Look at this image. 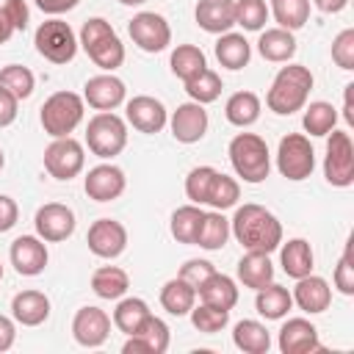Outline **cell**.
Instances as JSON below:
<instances>
[{"label": "cell", "instance_id": "53", "mask_svg": "<svg viewBox=\"0 0 354 354\" xmlns=\"http://www.w3.org/2000/svg\"><path fill=\"white\" fill-rule=\"evenodd\" d=\"M17 105H19V100L0 86V127H8L17 119Z\"/></svg>", "mask_w": 354, "mask_h": 354}, {"label": "cell", "instance_id": "32", "mask_svg": "<svg viewBox=\"0 0 354 354\" xmlns=\"http://www.w3.org/2000/svg\"><path fill=\"white\" fill-rule=\"evenodd\" d=\"M227 122L235 127H249L260 119V97L254 91H235L224 105Z\"/></svg>", "mask_w": 354, "mask_h": 354}, {"label": "cell", "instance_id": "19", "mask_svg": "<svg viewBox=\"0 0 354 354\" xmlns=\"http://www.w3.org/2000/svg\"><path fill=\"white\" fill-rule=\"evenodd\" d=\"M293 301L299 304V310L310 313V315H318L324 310H329L332 304V288L324 277H315V274H307L301 279H296V288H293Z\"/></svg>", "mask_w": 354, "mask_h": 354}, {"label": "cell", "instance_id": "1", "mask_svg": "<svg viewBox=\"0 0 354 354\" xmlns=\"http://www.w3.org/2000/svg\"><path fill=\"white\" fill-rule=\"evenodd\" d=\"M230 232L238 238V243L246 252H266L271 254L274 249L282 246V224L279 218L266 210L263 205H243L235 210L232 221H230Z\"/></svg>", "mask_w": 354, "mask_h": 354}, {"label": "cell", "instance_id": "40", "mask_svg": "<svg viewBox=\"0 0 354 354\" xmlns=\"http://www.w3.org/2000/svg\"><path fill=\"white\" fill-rule=\"evenodd\" d=\"M133 335L144 343L147 354H163V351L169 348V326H166V321H160V318L152 315V313L144 318V324H141Z\"/></svg>", "mask_w": 354, "mask_h": 354}, {"label": "cell", "instance_id": "9", "mask_svg": "<svg viewBox=\"0 0 354 354\" xmlns=\"http://www.w3.org/2000/svg\"><path fill=\"white\" fill-rule=\"evenodd\" d=\"M83 166H86L83 144L75 141L72 136L53 138V144L44 149V169L55 180H72L83 171Z\"/></svg>", "mask_w": 354, "mask_h": 354}, {"label": "cell", "instance_id": "35", "mask_svg": "<svg viewBox=\"0 0 354 354\" xmlns=\"http://www.w3.org/2000/svg\"><path fill=\"white\" fill-rule=\"evenodd\" d=\"M171 72L185 83V80H191V77H196L205 66H207V61H205V53L196 47V44H177L174 47V53H171Z\"/></svg>", "mask_w": 354, "mask_h": 354}, {"label": "cell", "instance_id": "28", "mask_svg": "<svg viewBox=\"0 0 354 354\" xmlns=\"http://www.w3.org/2000/svg\"><path fill=\"white\" fill-rule=\"evenodd\" d=\"M232 343L246 354H266L271 348V335L260 321L243 318L232 329Z\"/></svg>", "mask_w": 354, "mask_h": 354}, {"label": "cell", "instance_id": "26", "mask_svg": "<svg viewBox=\"0 0 354 354\" xmlns=\"http://www.w3.org/2000/svg\"><path fill=\"white\" fill-rule=\"evenodd\" d=\"M196 304V288L188 285L185 279L174 277L169 279L163 288H160V307L169 313V315H188L191 307Z\"/></svg>", "mask_w": 354, "mask_h": 354}, {"label": "cell", "instance_id": "29", "mask_svg": "<svg viewBox=\"0 0 354 354\" xmlns=\"http://www.w3.org/2000/svg\"><path fill=\"white\" fill-rule=\"evenodd\" d=\"M279 260H282V271L293 279H301V277L313 274V249L304 238L288 241L279 252Z\"/></svg>", "mask_w": 354, "mask_h": 354}, {"label": "cell", "instance_id": "41", "mask_svg": "<svg viewBox=\"0 0 354 354\" xmlns=\"http://www.w3.org/2000/svg\"><path fill=\"white\" fill-rule=\"evenodd\" d=\"M0 86H3L8 94H14L17 100H28V97L33 94L36 77H33V72H30L28 66H22V64H8V66L0 69Z\"/></svg>", "mask_w": 354, "mask_h": 354}, {"label": "cell", "instance_id": "24", "mask_svg": "<svg viewBox=\"0 0 354 354\" xmlns=\"http://www.w3.org/2000/svg\"><path fill=\"white\" fill-rule=\"evenodd\" d=\"M238 279L243 282V288L260 290L268 282H274V263L266 252H246L238 260Z\"/></svg>", "mask_w": 354, "mask_h": 354}, {"label": "cell", "instance_id": "12", "mask_svg": "<svg viewBox=\"0 0 354 354\" xmlns=\"http://www.w3.org/2000/svg\"><path fill=\"white\" fill-rule=\"evenodd\" d=\"M86 243L91 249V254L102 257V260H113L124 252L127 246V230L124 224L113 221V218H97L91 227H88V235H86Z\"/></svg>", "mask_w": 354, "mask_h": 354}, {"label": "cell", "instance_id": "58", "mask_svg": "<svg viewBox=\"0 0 354 354\" xmlns=\"http://www.w3.org/2000/svg\"><path fill=\"white\" fill-rule=\"evenodd\" d=\"M11 33H14V25L8 22V17H6V11L0 6V44H6L11 39Z\"/></svg>", "mask_w": 354, "mask_h": 354}, {"label": "cell", "instance_id": "22", "mask_svg": "<svg viewBox=\"0 0 354 354\" xmlns=\"http://www.w3.org/2000/svg\"><path fill=\"white\" fill-rule=\"evenodd\" d=\"M11 315L22 326H39L50 318V299L41 290H22L11 299Z\"/></svg>", "mask_w": 354, "mask_h": 354}, {"label": "cell", "instance_id": "45", "mask_svg": "<svg viewBox=\"0 0 354 354\" xmlns=\"http://www.w3.org/2000/svg\"><path fill=\"white\" fill-rule=\"evenodd\" d=\"M268 19L266 0H235V25L243 30H263Z\"/></svg>", "mask_w": 354, "mask_h": 354}, {"label": "cell", "instance_id": "8", "mask_svg": "<svg viewBox=\"0 0 354 354\" xmlns=\"http://www.w3.org/2000/svg\"><path fill=\"white\" fill-rule=\"evenodd\" d=\"M324 177L335 188L354 185V144L346 130H332L326 141V158H324Z\"/></svg>", "mask_w": 354, "mask_h": 354}, {"label": "cell", "instance_id": "61", "mask_svg": "<svg viewBox=\"0 0 354 354\" xmlns=\"http://www.w3.org/2000/svg\"><path fill=\"white\" fill-rule=\"evenodd\" d=\"M0 279H3V263H0Z\"/></svg>", "mask_w": 354, "mask_h": 354}, {"label": "cell", "instance_id": "36", "mask_svg": "<svg viewBox=\"0 0 354 354\" xmlns=\"http://www.w3.org/2000/svg\"><path fill=\"white\" fill-rule=\"evenodd\" d=\"M147 315H149V304H147L144 299H138V296L119 299V304H116V310H113V326H116L119 332H124V335H133V332L144 324Z\"/></svg>", "mask_w": 354, "mask_h": 354}, {"label": "cell", "instance_id": "4", "mask_svg": "<svg viewBox=\"0 0 354 354\" xmlns=\"http://www.w3.org/2000/svg\"><path fill=\"white\" fill-rule=\"evenodd\" d=\"M39 119L47 136L64 138L83 122V97H77L75 91H55L44 100Z\"/></svg>", "mask_w": 354, "mask_h": 354}, {"label": "cell", "instance_id": "44", "mask_svg": "<svg viewBox=\"0 0 354 354\" xmlns=\"http://www.w3.org/2000/svg\"><path fill=\"white\" fill-rule=\"evenodd\" d=\"M188 315H191V324L205 335H216L230 324V310H221V307H213V304H205V301L194 304Z\"/></svg>", "mask_w": 354, "mask_h": 354}, {"label": "cell", "instance_id": "15", "mask_svg": "<svg viewBox=\"0 0 354 354\" xmlns=\"http://www.w3.org/2000/svg\"><path fill=\"white\" fill-rule=\"evenodd\" d=\"M124 113H127V122H130L138 133H147V136L160 133V130L166 127V122H169V113H166L163 102L155 100V97H149V94L133 97V100L127 102V111H124Z\"/></svg>", "mask_w": 354, "mask_h": 354}, {"label": "cell", "instance_id": "6", "mask_svg": "<svg viewBox=\"0 0 354 354\" xmlns=\"http://www.w3.org/2000/svg\"><path fill=\"white\" fill-rule=\"evenodd\" d=\"M33 44L39 50L41 58H47L50 64H69L77 53V36L69 28V22L64 19H47L36 28Z\"/></svg>", "mask_w": 354, "mask_h": 354}, {"label": "cell", "instance_id": "33", "mask_svg": "<svg viewBox=\"0 0 354 354\" xmlns=\"http://www.w3.org/2000/svg\"><path fill=\"white\" fill-rule=\"evenodd\" d=\"M83 50H86L88 58H91L100 69H105V72H113V69H119V66L124 64V44L119 41L116 30L108 33V36H102V39H97L94 44H88V47H83Z\"/></svg>", "mask_w": 354, "mask_h": 354}, {"label": "cell", "instance_id": "47", "mask_svg": "<svg viewBox=\"0 0 354 354\" xmlns=\"http://www.w3.org/2000/svg\"><path fill=\"white\" fill-rule=\"evenodd\" d=\"M332 61L340 69H346V72L354 69V28H346V30H340L335 36V41H332Z\"/></svg>", "mask_w": 354, "mask_h": 354}, {"label": "cell", "instance_id": "57", "mask_svg": "<svg viewBox=\"0 0 354 354\" xmlns=\"http://www.w3.org/2000/svg\"><path fill=\"white\" fill-rule=\"evenodd\" d=\"M351 94H354V83H348L346 94H343V116H346L348 124H354V100H351Z\"/></svg>", "mask_w": 354, "mask_h": 354}, {"label": "cell", "instance_id": "5", "mask_svg": "<svg viewBox=\"0 0 354 354\" xmlns=\"http://www.w3.org/2000/svg\"><path fill=\"white\" fill-rule=\"evenodd\" d=\"M86 144L97 158H113L127 144V124L113 111H100L88 119L86 127Z\"/></svg>", "mask_w": 354, "mask_h": 354}, {"label": "cell", "instance_id": "34", "mask_svg": "<svg viewBox=\"0 0 354 354\" xmlns=\"http://www.w3.org/2000/svg\"><path fill=\"white\" fill-rule=\"evenodd\" d=\"M205 213L199 210V205H183L171 213V235L177 243H196L199 227H202Z\"/></svg>", "mask_w": 354, "mask_h": 354}, {"label": "cell", "instance_id": "25", "mask_svg": "<svg viewBox=\"0 0 354 354\" xmlns=\"http://www.w3.org/2000/svg\"><path fill=\"white\" fill-rule=\"evenodd\" d=\"M257 50L266 61H274V64H285L296 55V39H293V30H285V28H268L260 33L257 39Z\"/></svg>", "mask_w": 354, "mask_h": 354}, {"label": "cell", "instance_id": "51", "mask_svg": "<svg viewBox=\"0 0 354 354\" xmlns=\"http://www.w3.org/2000/svg\"><path fill=\"white\" fill-rule=\"evenodd\" d=\"M3 11H6L8 22L14 25V30H25L28 28V6H25V0H6Z\"/></svg>", "mask_w": 354, "mask_h": 354}, {"label": "cell", "instance_id": "42", "mask_svg": "<svg viewBox=\"0 0 354 354\" xmlns=\"http://www.w3.org/2000/svg\"><path fill=\"white\" fill-rule=\"evenodd\" d=\"M221 77L213 72V69H202L196 77H191V80H185V91H188V97L194 100V102H199V105H207V102H216L218 100V94H221Z\"/></svg>", "mask_w": 354, "mask_h": 354}, {"label": "cell", "instance_id": "13", "mask_svg": "<svg viewBox=\"0 0 354 354\" xmlns=\"http://www.w3.org/2000/svg\"><path fill=\"white\" fill-rule=\"evenodd\" d=\"M124 185H127L124 171L119 166H113V163H100V166L88 169L86 180H83V191L94 202H113V199H119L124 194Z\"/></svg>", "mask_w": 354, "mask_h": 354}, {"label": "cell", "instance_id": "17", "mask_svg": "<svg viewBox=\"0 0 354 354\" xmlns=\"http://www.w3.org/2000/svg\"><path fill=\"white\" fill-rule=\"evenodd\" d=\"M11 266L17 274L22 277H36L44 271L47 266V246L39 235H19L14 243H11Z\"/></svg>", "mask_w": 354, "mask_h": 354}, {"label": "cell", "instance_id": "38", "mask_svg": "<svg viewBox=\"0 0 354 354\" xmlns=\"http://www.w3.org/2000/svg\"><path fill=\"white\" fill-rule=\"evenodd\" d=\"M335 122H337V108H335L332 102L318 100V102H310V105L304 108L301 124H304V130H307L310 136H329V133L335 130Z\"/></svg>", "mask_w": 354, "mask_h": 354}, {"label": "cell", "instance_id": "10", "mask_svg": "<svg viewBox=\"0 0 354 354\" xmlns=\"http://www.w3.org/2000/svg\"><path fill=\"white\" fill-rule=\"evenodd\" d=\"M127 33L133 39V44H138L144 53H160L171 44V28L166 22V17L155 14V11H141L130 19Z\"/></svg>", "mask_w": 354, "mask_h": 354}, {"label": "cell", "instance_id": "31", "mask_svg": "<svg viewBox=\"0 0 354 354\" xmlns=\"http://www.w3.org/2000/svg\"><path fill=\"white\" fill-rule=\"evenodd\" d=\"M216 58L221 66L227 69H243L252 58V47L241 33H221V39L216 41Z\"/></svg>", "mask_w": 354, "mask_h": 354}, {"label": "cell", "instance_id": "3", "mask_svg": "<svg viewBox=\"0 0 354 354\" xmlns=\"http://www.w3.org/2000/svg\"><path fill=\"white\" fill-rule=\"evenodd\" d=\"M230 163L243 183H263L271 171L266 138H260L257 133H238L230 141Z\"/></svg>", "mask_w": 354, "mask_h": 354}, {"label": "cell", "instance_id": "20", "mask_svg": "<svg viewBox=\"0 0 354 354\" xmlns=\"http://www.w3.org/2000/svg\"><path fill=\"white\" fill-rule=\"evenodd\" d=\"M279 351L282 354H307V351H318V329L307 321V318H290L282 324L279 329Z\"/></svg>", "mask_w": 354, "mask_h": 354}, {"label": "cell", "instance_id": "48", "mask_svg": "<svg viewBox=\"0 0 354 354\" xmlns=\"http://www.w3.org/2000/svg\"><path fill=\"white\" fill-rule=\"evenodd\" d=\"M335 288L343 293V296H354V257H351V241L346 243L340 260H337V268H335Z\"/></svg>", "mask_w": 354, "mask_h": 354}, {"label": "cell", "instance_id": "18", "mask_svg": "<svg viewBox=\"0 0 354 354\" xmlns=\"http://www.w3.org/2000/svg\"><path fill=\"white\" fill-rule=\"evenodd\" d=\"M124 94H127L124 83L116 75H111V72L108 75H94L83 86V100L91 108H97V111H113V108H119L124 102Z\"/></svg>", "mask_w": 354, "mask_h": 354}, {"label": "cell", "instance_id": "55", "mask_svg": "<svg viewBox=\"0 0 354 354\" xmlns=\"http://www.w3.org/2000/svg\"><path fill=\"white\" fill-rule=\"evenodd\" d=\"M14 340H17V326H14V321L6 318V315H0V354L8 351V348L14 346Z\"/></svg>", "mask_w": 354, "mask_h": 354}, {"label": "cell", "instance_id": "50", "mask_svg": "<svg viewBox=\"0 0 354 354\" xmlns=\"http://www.w3.org/2000/svg\"><path fill=\"white\" fill-rule=\"evenodd\" d=\"M108 33H113L111 22L102 19V17H91V19H86L83 28H80V44L88 47V44H94L97 39H102V36H108Z\"/></svg>", "mask_w": 354, "mask_h": 354}, {"label": "cell", "instance_id": "60", "mask_svg": "<svg viewBox=\"0 0 354 354\" xmlns=\"http://www.w3.org/2000/svg\"><path fill=\"white\" fill-rule=\"evenodd\" d=\"M6 166V155H3V149H0V169Z\"/></svg>", "mask_w": 354, "mask_h": 354}, {"label": "cell", "instance_id": "59", "mask_svg": "<svg viewBox=\"0 0 354 354\" xmlns=\"http://www.w3.org/2000/svg\"><path fill=\"white\" fill-rule=\"evenodd\" d=\"M119 3H122V6H144L147 0H119Z\"/></svg>", "mask_w": 354, "mask_h": 354}, {"label": "cell", "instance_id": "21", "mask_svg": "<svg viewBox=\"0 0 354 354\" xmlns=\"http://www.w3.org/2000/svg\"><path fill=\"white\" fill-rule=\"evenodd\" d=\"M196 25L207 33H227L235 25V0H199Z\"/></svg>", "mask_w": 354, "mask_h": 354}, {"label": "cell", "instance_id": "7", "mask_svg": "<svg viewBox=\"0 0 354 354\" xmlns=\"http://www.w3.org/2000/svg\"><path fill=\"white\" fill-rule=\"evenodd\" d=\"M277 169H279L282 177H288L293 183L307 180L315 169V152H313L310 138L301 136V133L282 136L279 149H277Z\"/></svg>", "mask_w": 354, "mask_h": 354}, {"label": "cell", "instance_id": "46", "mask_svg": "<svg viewBox=\"0 0 354 354\" xmlns=\"http://www.w3.org/2000/svg\"><path fill=\"white\" fill-rule=\"evenodd\" d=\"M218 171L213 166H196L188 171L185 177V196L194 202V205H205L207 202V191H210V183Z\"/></svg>", "mask_w": 354, "mask_h": 354}, {"label": "cell", "instance_id": "14", "mask_svg": "<svg viewBox=\"0 0 354 354\" xmlns=\"http://www.w3.org/2000/svg\"><path fill=\"white\" fill-rule=\"evenodd\" d=\"M108 335H111V318H108L105 310L88 304V307H80L75 313V318H72V337L80 346L97 348V346H102L108 340Z\"/></svg>", "mask_w": 354, "mask_h": 354}, {"label": "cell", "instance_id": "56", "mask_svg": "<svg viewBox=\"0 0 354 354\" xmlns=\"http://www.w3.org/2000/svg\"><path fill=\"white\" fill-rule=\"evenodd\" d=\"M313 3H315V8L324 11V14H337V11H343V8L348 6V0H313Z\"/></svg>", "mask_w": 354, "mask_h": 354}, {"label": "cell", "instance_id": "37", "mask_svg": "<svg viewBox=\"0 0 354 354\" xmlns=\"http://www.w3.org/2000/svg\"><path fill=\"white\" fill-rule=\"evenodd\" d=\"M227 238H230V221L221 216V210L205 213L199 235H196V246H202L207 252H216V249H221L227 243Z\"/></svg>", "mask_w": 354, "mask_h": 354}, {"label": "cell", "instance_id": "2", "mask_svg": "<svg viewBox=\"0 0 354 354\" xmlns=\"http://www.w3.org/2000/svg\"><path fill=\"white\" fill-rule=\"evenodd\" d=\"M310 88H313V72L301 64H288L277 72L266 94V105L279 116H290L307 105Z\"/></svg>", "mask_w": 354, "mask_h": 354}, {"label": "cell", "instance_id": "52", "mask_svg": "<svg viewBox=\"0 0 354 354\" xmlns=\"http://www.w3.org/2000/svg\"><path fill=\"white\" fill-rule=\"evenodd\" d=\"M17 218H19V207H17V202H14L11 196L0 194V232H8V230L17 224Z\"/></svg>", "mask_w": 354, "mask_h": 354}, {"label": "cell", "instance_id": "16", "mask_svg": "<svg viewBox=\"0 0 354 354\" xmlns=\"http://www.w3.org/2000/svg\"><path fill=\"white\" fill-rule=\"evenodd\" d=\"M171 136L180 144H196L205 138L207 133V111L199 102H183L177 105V111L171 113Z\"/></svg>", "mask_w": 354, "mask_h": 354}, {"label": "cell", "instance_id": "30", "mask_svg": "<svg viewBox=\"0 0 354 354\" xmlns=\"http://www.w3.org/2000/svg\"><path fill=\"white\" fill-rule=\"evenodd\" d=\"M130 288V277L127 271H122L119 266H102L91 274V290L100 296V299H122Z\"/></svg>", "mask_w": 354, "mask_h": 354}, {"label": "cell", "instance_id": "39", "mask_svg": "<svg viewBox=\"0 0 354 354\" xmlns=\"http://www.w3.org/2000/svg\"><path fill=\"white\" fill-rule=\"evenodd\" d=\"M271 14L285 30H299L310 19V0H271Z\"/></svg>", "mask_w": 354, "mask_h": 354}, {"label": "cell", "instance_id": "11", "mask_svg": "<svg viewBox=\"0 0 354 354\" xmlns=\"http://www.w3.org/2000/svg\"><path fill=\"white\" fill-rule=\"evenodd\" d=\"M33 224H36V235L41 241L58 243L75 232V213H72V207H66L61 202H47L36 210Z\"/></svg>", "mask_w": 354, "mask_h": 354}, {"label": "cell", "instance_id": "49", "mask_svg": "<svg viewBox=\"0 0 354 354\" xmlns=\"http://www.w3.org/2000/svg\"><path fill=\"white\" fill-rule=\"evenodd\" d=\"M216 268H213V263H207V260H188L183 268H180V279H185L188 285H194V288H199L210 274H213Z\"/></svg>", "mask_w": 354, "mask_h": 354}, {"label": "cell", "instance_id": "27", "mask_svg": "<svg viewBox=\"0 0 354 354\" xmlns=\"http://www.w3.org/2000/svg\"><path fill=\"white\" fill-rule=\"evenodd\" d=\"M254 307H257V313H260L263 318L279 321V318H285L288 310L293 307V296H290L288 288H282V285H277V282H268L266 288L257 290Z\"/></svg>", "mask_w": 354, "mask_h": 354}, {"label": "cell", "instance_id": "54", "mask_svg": "<svg viewBox=\"0 0 354 354\" xmlns=\"http://www.w3.org/2000/svg\"><path fill=\"white\" fill-rule=\"evenodd\" d=\"M77 3H80V0H36V6H39L44 14H50V17L66 14V11H72Z\"/></svg>", "mask_w": 354, "mask_h": 354}, {"label": "cell", "instance_id": "43", "mask_svg": "<svg viewBox=\"0 0 354 354\" xmlns=\"http://www.w3.org/2000/svg\"><path fill=\"white\" fill-rule=\"evenodd\" d=\"M238 199H241L238 180H232V177H227V174L218 171L213 177V183H210V191H207V202L205 205H210L216 210H227V207H235Z\"/></svg>", "mask_w": 354, "mask_h": 354}, {"label": "cell", "instance_id": "23", "mask_svg": "<svg viewBox=\"0 0 354 354\" xmlns=\"http://www.w3.org/2000/svg\"><path fill=\"white\" fill-rule=\"evenodd\" d=\"M196 296H199L205 304H213V307H221V310H232V307L238 304V285H235L232 277L213 271V274L196 288Z\"/></svg>", "mask_w": 354, "mask_h": 354}]
</instances>
